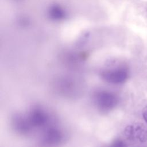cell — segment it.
<instances>
[{
  "instance_id": "cell-3",
  "label": "cell",
  "mask_w": 147,
  "mask_h": 147,
  "mask_svg": "<svg viewBox=\"0 0 147 147\" xmlns=\"http://www.w3.org/2000/svg\"><path fill=\"white\" fill-rule=\"evenodd\" d=\"M125 134L128 138L131 140L145 142L147 140V129L141 124L127 126Z\"/></svg>"
},
{
  "instance_id": "cell-7",
  "label": "cell",
  "mask_w": 147,
  "mask_h": 147,
  "mask_svg": "<svg viewBox=\"0 0 147 147\" xmlns=\"http://www.w3.org/2000/svg\"><path fill=\"white\" fill-rule=\"evenodd\" d=\"M49 17L53 20H61L65 17L66 13L65 10L59 5L52 6L48 11Z\"/></svg>"
},
{
  "instance_id": "cell-4",
  "label": "cell",
  "mask_w": 147,
  "mask_h": 147,
  "mask_svg": "<svg viewBox=\"0 0 147 147\" xmlns=\"http://www.w3.org/2000/svg\"><path fill=\"white\" fill-rule=\"evenodd\" d=\"M27 118L31 126L34 127H41L45 125L48 121L47 114L40 108L32 109Z\"/></svg>"
},
{
  "instance_id": "cell-2",
  "label": "cell",
  "mask_w": 147,
  "mask_h": 147,
  "mask_svg": "<svg viewBox=\"0 0 147 147\" xmlns=\"http://www.w3.org/2000/svg\"><path fill=\"white\" fill-rule=\"evenodd\" d=\"M102 78L107 82L119 84L125 82L128 78L129 72L124 67H117L103 71L101 74Z\"/></svg>"
},
{
  "instance_id": "cell-5",
  "label": "cell",
  "mask_w": 147,
  "mask_h": 147,
  "mask_svg": "<svg viewBox=\"0 0 147 147\" xmlns=\"http://www.w3.org/2000/svg\"><path fill=\"white\" fill-rule=\"evenodd\" d=\"M61 133L57 129H50L44 135L45 141L51 145H56L60 142L62 140Z\"/></svg>"
},
{
  "instance_id": "cell-9",
  "label": "cell",
  "mask_w": 147,
  "mask_h": 147,
  "mask_svg": "<svg viewBox=\"0 0 147 147\" xmlns=\"http://www.w3.org/2000/svg\"><path fill=\"white\" fill-rule=\"evenodd\" d=\"M142 116L145 121L147 123V106H146L142 110Z\"/></svg>"
},
{
  "instance_id": "cell-6",
  "label": "cell",
  "mask_w": 147,
  "mask_h": 147,
  "mask_svg": "<svg viewBox=\"0 0 147 147\" xmlns=\"http://www.w3.org/2000/svg\"><path fill=\"white\" fill-rule=\"evenodd\" d=\"M14 126L16 129L22 133H27L30 129V124L28 118L18 116L14 120Z\"/></svg>"
},
{
  "instance_id": "cell-1",
  "label": "cell",
  "mask_w": 147,
  "mask_h": 147,
  "mask_svg": "<svg viewBox=\"0 0 147 147\" xmlns=\"http://www.w3.org/2000/svg\"><path fill=\"white\" fill-rule=\"evenodd\" d=\"M96 106L102 111H109L114 108L118 103V98L110 92L100 91L96 93L94 97Z\"/></svg>"
},
{
  "instance_id": "cell-8",
  "label": "cell",
  "mask_w": 147,
  "mask_h": 147,
  "mask_svg": "<svg viewBox=\"0 0 147 147\" xmlns=\"http://www.w3.org/2000/svg\"><path fill=\"white\" fill-rule=\"evenodd\" d=\"M110 147H126V145L123 141L121 140H117L114 141L110 145Z\"/></svg>"
}]
</instances>
